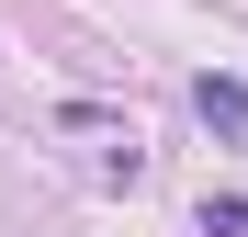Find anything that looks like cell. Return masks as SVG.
<instances>
[{"instance_id": "1", "label": "cell", "mask_w": 248, "mask_h": 237, "mask_svg": "<svg viewBox=\"0 0 248 237\" xmlns=\"http://www.w3.org/2000/svg\"><path fill=\"white\" fill-rule=\"evenodd\" d=\"M192 113L237 147V136H248V79H237V68H203V79H192Z\"/></svg>"}, {"instance_id": "2", "label": "cell", "mask_w": 248, "mask_h": 237, "mask_svg": "<svg viewBox=\"0 0 248 237\" xmlns=\"http://www.w3.org/2000/svg\"><path fill=\"white\" fill-rule=\"evenodd\" d=\"M192 237H248V192H203V215H192Z\"/></svg>"}]
</instances>
